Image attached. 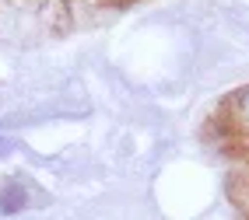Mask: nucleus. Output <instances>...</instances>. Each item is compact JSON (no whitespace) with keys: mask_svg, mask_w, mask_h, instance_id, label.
Here are the masks:
<instances>
[{"mask_svg":"<svg viewBox=\"0 0 249 220\" xmlns=\"http://www.w3.org/2000/svg\"><path fill=\"white\" fill-rule=\"evenodd\" d=\"M25 206V196L21 189H14V185H7L4 196H0V213H14V210H21Z\"/></svg>","mask_w":249,"mask_h":220,"instance_id":"f257e3e1","label":"nucleus"}]
</instances>
